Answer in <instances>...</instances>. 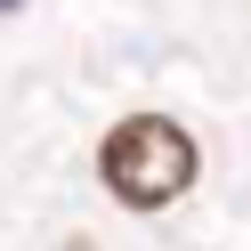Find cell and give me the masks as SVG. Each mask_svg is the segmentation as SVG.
<instances>
[{"mask_svg":"<svg viewBox=\"0 0 251 251\" xmlns=\"http://www.w3.org/2000/svg\"><path fill=\"white\" fill-rule=\"evenodd\" d=\"M98 170H105V186H114L130 211H162V202H178L186 186H195L202 154H195V138H186L178 122L138 114V122H122V130H105Z\"/></svg>","mask_w":251,"mask_h":251,"instance_id":"cell-1","label":"cell"},{"mask_svg":"<svg viewBox=\"0 0 251 251\" xmlns=\"http://www.w3.org/2000/svg\"><path fill=\"white\" fill-rule=\"evenodd\" d=\"M0 8H17V0H0Z\"/></svg>","mask_w":251,"mask_h":251,"instance_id":"cell-2","label":"cell"}]
</instances>
